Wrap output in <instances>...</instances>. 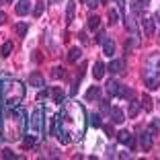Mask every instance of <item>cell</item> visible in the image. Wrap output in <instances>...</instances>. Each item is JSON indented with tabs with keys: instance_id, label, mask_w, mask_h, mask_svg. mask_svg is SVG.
Wrapping results in <instances>:
<instances>
[{
	"instance_id": "obj_1",
	"label": "cell",
	"mask_w": 160,
	"mask_h": 160,
	"mask_svg": "<svg viewBox=\"0 0 160 160\" xmlns=\"http://www.w3.org/2000/svg\"><path fill=\"white\" fill-rule=\"evenodd\" d=\"M0 92H2V101H4V103H8L10 107H17V105L25 99V84L19 82V80H10L8 78Z\"/></svg>"
},
{
	"instance_id": "obj_2",
	"label": "cell",
	"mask_w": 160,
	"mask_h": 160,
	"mask_svg": "<svg viewBox=\"0 0 160 160\" xmlns=\"http://www.w3.org/2000/svg\"><path fill=\"white\" fill-rule=\"evenodd\" d=\"M154 60L156 58H152L148 62V66L144 68V82H146V86L150 90H156L160 86V66L154 68Z\"/></svg>"
},
{
	"instance_id": "obj_3",
	"label": "cell",
	"mask_w": 160,
	"mask_h": 160,
	"mask_svg": "<svg viewBox=\"0 0 160 160\" xmlns=\"http://www.w3.org/2000/svg\"><path fill=\"white\" fill-rule=\"evenodd\" d=\"M41 109H35L31 119H29V133H33V136H39L43 132V119H41Z\"/></svg>"
},
{
	"instance_id": "obj_4",
	"label": "cell",
	"mask_w": 160,
	"mask_h": 160,
	"mask_svg": "<svg viewBox=\"0 0 160 160\" xmlns=\"http://www.w3.org/2000/svg\"><path fill=\"white\" fill-rule=\"evenodd\" d=\"M117 140H119V144H123V146H127V148H133L136 146V142H133V136L127 129H123V132H119L117 133Z\"/></svg>"
},
{
	"instance_id": "obj_5",
	"label": "cell",
	"mask_w": 160,
	"mask_h": 160,
	"mask_svg": "<svg viewBox=\"0 0 160 160\" xmlns=\"http://www.w3.org/2000/svg\"><path fill=\"white\" fill-rule=\"evenodd\" d=\"M140 144L144 150H150L152 148V132H142L140 133Z\"/></svg>"
},
{
	"instance_id": "obj_6",
	"label": "cell",
	"mask_w": 160,
	"mask_h": 160,
	"mask_svg": "<svg viewBox=\"0 0 160 160\" xmlns=\"http://www.w3.org/2000/svg\"><path fill=\"white\" fill-rule=\"evenodd\" d=\"M109 115H111L113 123H117V125H119V123H123V121H125V115H123V111H121L119 107H113L111 111H109Z\"/></svg>"
},
{
	"instance_id": "obj_7",
	"label": "cell",
	"mask_w": 160,
	"mask_h": 160,
	"mask_svg": "<svg viewBox=\"0 0 160 160\" xmlns=\"http://www.w3.org/2000/svg\"><path fill=\"white\" fill-rule=\"evenodd\" d=\"M29 86H35V88H41V86H45V80H43V76H39L37 72H33V74L29 76Z\"/></svg>"
},
{
	"instance_id": "obj_8",
	"label": "cell",
	"mask_w": 160,
	"mask_h": 160,
	"mask_svg": "<svg viewBox=\"0 0 160 160\" xmlns=\"http://www.w3.org/2000/svg\"><path fill=\"white\" fill-rule=\"evenodd\" d=\"M14 10H17V14H21V17H23V14H29V10H31V2H29V0H19Z\"/></svg>"
},
{
	"instance_id": "obj_9",
	"label": "cell",
	"mask_w": 160,
	"mask_h": 160,
	"mask_svg": "<svg viewBox=\"0 0 160 160\" xmlns=\"http://www.w3.org/2000/svg\"><path fill=\"white\" fill-rule=\"evenodd\" d=\"M142 27H144V33H146V35H154L156 21L154 19H144V21H142Z\"/></svg>"
},
{
	"instance_id": "obj_10",
	"label": "cell",
	"mask_w": 160,
	"mask_h": 160,
	"mask_svg": "<svg viewBox=\"0 0 160 160\" xmlns=\"http://www.w3.org/2000/svg\"><path fill=\"white\" fill-rule=\"evenodd\" d=\"M123 68H125V62L123 60H111V64H109V70L113 72V74H121Z\"/></svg>"
},
{
	"instance_id": "obj_11",
	"label": "cell",
	"mask_w": 160,
	"mask_h": 160,
	"mask_svg": "<svg viewBox=\"0 0 160 160\" xmlns=\"http://www.w3.org/2000/svg\"><path fill=\"white\" fill-rule=\"evenodd\" d=\"M105 70H107V68H105L103 62H97V64H94V70H92L94 80H101V78H103V76H105Z\"/></svg>"
},
{
	"instance_id": "obj_12",
	"label": "cell",
	"mask_w": 160,
	"mask_h": 160,
	"mask_svg": "<svg viewBox=\"0 0 160 160\" xmlns=\"http://www.w3.org/2000/svg\"><path fill=\"white\" fill-rule=\"evenodd\" d=\"M74 10H76V0H70L68 6H66V23L74 21Z\"/></svg>"
},
{
	"instance_id": "obj_13",
	"label": "cell",
	"mask_w": 160,
	"mask_h": 160,
	"mask_svg": "<svg viewBox=\"0 0 160 160\" xmlns=\"http://www.w3.org/2000/svg\"><path fill=\"white\" fill-rule=\"evenodd\" d=\"M103 52H105L107 58H111L115 53V43L111 41V39H105V41H103Z\"/></svg>"
},
{
	"instance_id": "obj_14",
	"label": "cell",
	"mask_w": 160,
	"mask_h": 160,
	"mask_svg": "<svg viewBox=\"0 0 160 160\" xmlns=\"http://www.w3.org/2000/svg\"><path fill=\"white\" fill-rule=\"evenodd\" d=\"M27 31H29V23H17L14 25V33L19 35V37H25Z\"/></svg>"
},
{
	"instance_id": "obj_15",
	"label": "cell",
	"mask_w": 160,
	"mask_h": 160,
	"mask_svg": "<svg viewBox=\"0 0 160 160\" xmlns=\"http://www.w3.org/2000/svg\"><path fill=\"white\" fill-rule=\"evenodd\" d=\"M10 52H12V41H4V43H2V47H0V56L8 58Z\"/></svg>"
},
{
	"instance_id": "obj_16",
	"label": "cell",
	"mask_w": 160,
	"mask_h": 160,
	"mask_svg": "<svg viewBox=\"0 0 160 160\" xmlns=\"http://www.w3.org/2000/svg\"><path fill=\"white\" fill-rule=\"evenodd\" d=\"M117 97H121V99H133V90L127 88V86H119Z\"/></svg>"
},
{
	"instance_id": "obj_17",
	"label": "cell",
	"mask_w": 160,
	"mask_h": 160,
	"mask_svg": "<svg viewBox=\"0 0 160 160\" xmlns=\"http://www.w3.org/2000/svg\"><path fill=\"white\" fill-rule=\"evenodd\" d=\"M107 92L111 94V97H117V92H119V84L115 82V80H109V82H107Z\"/></svg>"
},
{
	"instance_id": "obj_18",
	"label": "cell",
	"mask_w": 160,
	"mask_h": 160,
	"mask_svg": "<svg viewBox=\"0 0 160 160\" xmlns=\"http://www.w3.org/2000/svg\"><path fill=\"white\" fill-rule=\"evenodd\" d=\"M99 97H101V88H99V86H90L88 92H86V99L92 101V99H99Z\"/></svg>"
},
{
	"instance_id": "obj_19",
	"label": "cell",
	"mask_w": 160,
	"mask_h": 160,
	"mask_svg": "<svg viewBox=\"0 0 160 160\" xmlns=\"http://www.w3.org/2000/svg\"><path fill=\"white\" fill-rule=\"evenodd\" d=\"M80 56H82V52H80L78 47H72L70 53H68V60H70L72 64H74V62H78V60H80Z\"/></svg>"
},
{
	"instance_id": "obj_20",
	"label": "cell",
	"mask_w": 160,
	"mask_h": 160,
	"mask_svg": "<svg viewBox=\"0 0 160 160\" xmlns=\"http://www.w3.org/2000/svg\"><path fill=\"white\" fill-rule=\"evenodd\" d=\"M138 113H140V103H138V101H132V103H129V111H127V115H129V117H136Z\"/></svg>"
},
{
	"instance_id": "obj_21",
	"label": "cell",
	"mask_w": 160,
	"mask_h": 160,
	"mask_svg": "<svg viewBox=\"0 0 160 160\" xmlns=\"http://www.w3.org/2000/svg\"><path fill=\"white\" fill-rule=\"evenodd\" d=\"M99 25H101V19L97 17V14L88 17V29H90V31H94V29H99Z\"/></svg>"
},
{
	"instance_id": "obj_22",
	"label": "cell",
	"mask_w": 160,
	"mask_h": 160,
	"mask_svg": "<svg viewBox=\"0 0 160 160\" xmlns=\"http://www.w3.org/2000/svg\"><path fill=\"white\" fill-rule=\"evenodd\" d=\"M144 6H146V4H142V0H133V2H132L133 14H142V12H144Z\"/></svg>"
},
{
	"instance_id": "obj_23",
	"label": "cell",
	"mask_w": 160,
	"mask_h": 160,
	"mask_svg": "<svg viewBox=\"0 0 160 160\" xmlns=\"http://www.w3.org/2000/svg\"><path fill=\"white\" fill-rule=\"evenodd\" d=\"M53 101H56V103H64V97H66V94L62 92V88H53Z\"/></svg>"
},
{
	"instance_id": "obj_24",
	"label": "cell",
	"mask_w": 160,
	"mask_h": 160,
	"mask_svg": "<svg viewBox=\"0 0 160 160\" xmlns=\"http://www.w3.org/2000/svg\"><path fill=\"white\" fill-rule=\"evenodd\" d=\"M90 125H92V127H103V123H101V117H99V115H90Z\"/></svg>"
},
{
	"instance_id": "obj_25",
	"label": "cell",
	"mask_w": 160,
	"mask_h": 160,
	"mask_svg": "<svg viewBox=\"0 0 160 160\" xmlns=\"http://www.w3.org/2000/svg\"><path fill=\"white\" fill-rule=\"evenodd\" d=\"M64 74H66V70H64V68H60V66H56V68H53V72H52L53 78H62Z\"/></svg>"
},
{
	"instance_id": "obj_26",
	"label": "cell",
	"mask_w": 160,
	"mask_h": 160,
	"mask_svg": "<svg viewBox=\"0 0 160 160\" xmlns=\"http://www.w3.org/2000/svg\"><path fill=\"white\" fill-rule=\"evenodd\" d=\"M119 21V14H117V10H109V23L111 25H115Z\"/></svg>"
},
{
	"instance_id": "obj_27",
	"label": "cell",
	"mask_w": 160,
	"mask_h": 160,
	"mask_svg": "<svg viewBox=\"0 0 160 160\" xmlns=\"http://www.w3.org/2000/svg\"><path fill=\"white\" fill-rule=\"evenodd\" d=\"M142 105H144V109H146V111H152V99L148 97V94L144 97V101H142Z\"/></svg>"
},
{
	"instance_id": "obj_28",
	"label": "cell",
	"mask_w": 160,
	"mask_h": 160,
	"mask_svg": "<svg viewBox=\"0 0 160 160\" xmlns=\"http://www.w3.org/2000/svg\"><path fill=\"white\" fill-rule=\"evenodd\" d=\"M25 146H35V136L33 133H27V136H25Z\"/></svg>"
},
{
	"instance_id": "obj_29",
	"label": "cell",
	"mask_w": 160,
	"mask_h": 160,
	"mask_svg": "<svg viewBox=\"0 0 160 160\" xmlns=\"http://www.w3.org/2000/svg\"><path fill=\"white\" fill-rule=\"evenodd\" d=\"M43 6H45L43 2H37V6H35V10H33V14H35V17H41V12H43Z\"/></svg>"
},
{
	"instance_id": "obj_30",
	"label": "cell",
	"mask_w": 160,
	"mask_h": 160,
	"mask_svg": "<svg viewBox=\"0 0 160 160\" xmlns=\"http://www.w3.org/2000/svg\"><path fill=\"white\" fill-rule=\"evenodd\" d=\"M158 129H160V119H154V121H152V125H150V132L156 133Z\"/></svg>"
},
{
	"instance_id": "obj_31",
	"label": "cell",
	"mask_w": 160,
	"mask_h": 160,
	"mask_svg": "<svg viewBox=\"0 0 160 160\" xmlns=\"http://www.w3.org/2000/svg\"><path fill=\"white\" fill-rule=\"evenodd\" d=\"M99 4H101V0H86V6L88 8H97Z\"/></svg>"
},
{
	"instance_id": "obj_32",
	"label": "cell",
	"mask_w": 160,
	"mask_h": 160,
	"mask_svg": "<svg viewBox=\"0 0 160 160\" xmlns=\"http://www.w3.org/2000/svg\"><path fill=\"white\" fill-rule=\"evenodd\" d=\"M105 39H107V37H105V33H103V31H101V33L97 35V37H94V41H97V43H103Z\"/></svg>"
},
{
	"instance_id": "obj_33",
	"label": "cell",
	"mask_w": 160,
	"mask_h": 160,
	"mask_svg": "<svg viewBox=\"0 0 160 160\" xmlns=\"http://www.w3.org/2000/svg\"><path fill=\"white\" fill-rule=\"evenodd\" d=\"M6 80H8V76L0 72V90H2V86H4V82H6Z\"/></svg>"
},
{
	"instance_id": "obj_34",
	"label": "cell",
	"mask_w": 160,
	"mask_h": 160,
	"mask_svg": "<svg viewBox=\"0 0 160 160\" xmlns=\"http://www.w3.org/2000/svg\"><path fill=\"white\" fill-rule=\"evenodd\" d=\"M2 156H4V158H17V154H12L10 150H4V152H2Z\"/></svg>"
},
{
	"instance_id": "obj_35",
	"label": "cell",
	"mask_w": 160,
	"mask_h": 160,
	"mask_svg": "<svg viewBox=\"0 0 160 160\" xmlns=\"http://www.w3.org/2000/svg\"><path fill=\"white\" fill-rule=\"evenodd\" d=\"M45 97H47V90H39L37 99H39V101H43V99H45Z\"/></svg>"
},
{
	"instance_id": "obj_36",
	"label": "cell",
	"mask_w": 160,
	"mask_h": 160,
	"mask_svg": "<svg viewBox=\"0 0 160 160\" xmlns=\"http://www.w3.org/2000/svg\"><path fill=\"white\" fill-rule=\"evenodd\" d=\"M117 6H119V10L123 12V8H125V0H117Z\"/></svg>"
},
{
	"instance_id": "obj_37",
	"label": "cell",
	"mask_w": 160,
	"mask_h": 160,
	"mask_svg": "<svg viewBox=\"0 0 160 160\" xmlns=\"http://www.w3.org/2000/svg\"><path fill=\"white\" fill-rule=\"evenodd\" d=\"M4 21H6V14H4V12H0V25L4 23Z\"/></svg>"
},
{
	"instance_id": "obj_38",
	"label": "cell",
	"mask_w": 160,
	"mask_h": 160,
	"mask_svg": "<svg viewBox=\"0 0 160 160\" xmlns=\"http://www.w3.org/2000/svg\"><path fill=\"white\" fill-rule=\"evenodd\" d=\"M154 21H156V23H160V10H158V12L154 14Z\"/></svg>"
},
{
	"instance_id": "obj_39",
	"label": "cell",
	"mask_w": 160,
	"mask_h": 160,
	"mask_svg": "<svg viewBox=\"0 0 160 160\" xmlns=\"http://www.w3.org/2000/svg\"><path fill=\"white\" fill-rule=\"evenodd\" d=\"M101 2H103V4H107V2H109V0H101Z\"/></svg>"
},
{
	"instance_id": "obj_40",
	"label": "cell",
	"mask_w": 160,
	"mask_h": 160,
	"mask_svg": "<svg viewBox=\"0 0 160 160\" xmlns=\"http://www.w3.org/2000/svg\"><path fill=\"white\" fill-rule=\"evenodd\" d=\"M148 2H150V0H144V4H148Z\"/></svg>"
},
{
	"instance_id": "obj_41",
	"label": "cell",
	"mask_w": 160,
	"mask_h": 160,
	"mask_svg": "<svg viewBox=\"0 0 160 160\" xmlns=\"http://www.w3.org/2000/svg\"><path fill=\"white\" fill-rule=\"evenodd\" d=\"M0 127H2V117H0Z\"/></svg>"
},
{
	"instance_id": "obj_42",
	"label": "cell",
	"mask_w": 160,
	"mask_h": 160,
	"mask_svg": "<svg viewBox=\"0 0 160 160\" xmlns=\"http://www.w3.org/2000/svg\"><path fill=\"white\" fill-rule=\"evenodd\" d=\"M49 2H58V0H49Z\"/></svg>"
},
{
	"instance_id": "obj_43",
	"label": "cell",
	"mask_w": 160,
	"mask_h": 160,
	"mask_svg": "<svg viewBox=\"0 0 160 160\" xmlns=\"http://www.w3.org/2000/svg\"><path fill=\"white\" fill-rule=\"evenodd\" d=\"M4 2H10V0H4Z\"/></svg>"
}]
</instances>
